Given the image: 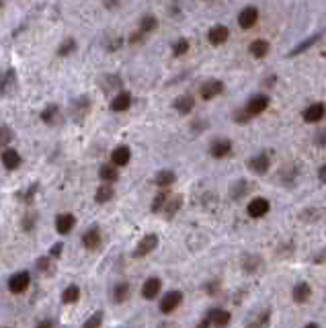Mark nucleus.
<instances>
[{
  "instance_id": "22",
  "label": "nucleus",
  "mask_w": 326,
  "mask_h": 328,
  "mask_svg": "<svg viewBox=\"0 0 326 328\" xmlns=\"http://www.w3.org/2000/svg\"><path fill=\"white\" fill-rule=\"evenodd\" d=\"M248 52H250V56H252V58L260 60V58H265V56L269 54V43H267L265 39H254V41L250 43Z\"/></svg>"
},
{
  "instance_id": "27",
  "label": "nucleus",
  "mask_w": 326,
  "mask_h": 328,
  "mask_svg": "<svg viewBox=\"0 0 326 328\" xmlns=\"http://www.w3.org/2000/svg\"><path fill=\"white\" fill-rule=\"evenodd\" d=\"M175 181H177V174L172 172V170H160V172L156 174V179H154V183H156L158 187H162V189L170 187Z\"/></svg>"
},
{
  "instance_id": "1",
  "label": "nucleus",
  "mask_w": 326,
  "mask_h": 328,
  "mask_svg": "<svg viewBox=\"0 0 326 328\" xmlns=\"http://www.w3.org/2000/svg\"><path fill=\"white\" fill-rule=\"evenodd\" d=\"M29 285H31V275H29L27 271H19V273H15V275L9 279V289H11V293H15V295L25 293V291L29 289Z\"/></svg>"
},
{
  "instance_id": "8",
  "label": "nucleus",
  "mask_w": 326,
  "mask_h": 328,
  "mask_svg": "<svg viewBox=\"0 0 326 328\" xmlns=\"http://www.w3.org/2000/svg\"><path fill=\"white\" fill-rule=\"evenodd\" d=\"M232 152V142L226 140V138H220V140H213L211 146H209V154L213 158H226Z\"/></svg>"
},
{
  "instance_id": "49",
  "label": "nucleus",
  "mask_w": 326,
  "mask_h": 328,
  "mask_svg": "<svg viewBox=\"0 0 326 328\" xmlns=\"http://www.w3.org/2000/svg\"><path fill=\"white\" fill-rule=\"evenodd\" d=\"M0 7H3V3H0Z\"/></svg>"
},
{
  "instance_id": "14",
  "label": "nucleus",
  "mask_w": 326,
  "mask_h": 328,
  "mask_svg": "<svg viewBox=\"0 0 326 328\" xmlns=\"http://www.w3.org/2000/svg\"><path fill=\"white\" fill-rule=\"evenodd\" d=\"M74 226H76V217L72 213H60L56 217V230H58V234H70Z\"/></svg>"
},
{
  "instance_id": "17",
  "label": "nucleus",
  "mask_w": 326,
  "mask_h": 328,
  "mask_svg": "<svg viewBox=\"0 0 326 328\" xmlns=\"http://www.w3.org/2000/svg\"><path fill=\"white\" fill-rule=\"evenodd\" d=\"M269 164H271V160H269V156L265 154V152L263 154H256L254 158L248 160V168L252 172H256V174H265L269 170Z\"/></svg>"
},
{
  "instance_id": "24",
  "label": "nucleus",
  "mask_w": 326,
  "mask_h": 328,
  "mask_svg": "<svg viewBox=\"0 0 326 328\" xmlns=\"http://www.w3.org/2000/svg\"><path fill=\"white\" fill-rule=\"evenodd\" d=\"M183 205V197L181 195H170V199H168V203L164 205V215L168 217V220H170V217H175L177 215V211H179V207Z\"/></svg>"
},
{
  "instance_id": "25",
  "label": "nucleus",
  "mask_w": 326,
  "mask_h": 328,
  "mask_svg": "<svg viewBox=\"0 0 326 328\" xmlns=\"http://www.w3.org/2000/svg\"><path fill=\"white\" fill-rule=\"evenodd\" d=\"M156 29H158V19L154 15H144L142 21H140V31L144 35H148V33L156 31Z\"/></svg>"
},
{
  "instance_id": "37",
  "label": "nucleus",
  "mask_w": 326,
  "mask_h": 328,
  "mask_svg": "<svg viewBox=\"0 0 326 328\" xmlns=\"http://www.w3.org/2000/svg\"><path fill=\"white\" fill-rule=\"evenodd\" d=\"M248 189V185L244 183V181H238L232 189H230V193H232V197H234V199H238V197H242L244 195V191Z\"/></svg>"
},
{
  "instance_id": "39",
  "label": "nucleus",
  "mask_w": 326,
  "mask_h": 328,
  "mask_svg": "<svg viewBox=\"0 0 326 328\" xmlns=\"http://www.w3.org/2000/svg\"><path fill=\"white\" fill-rule=\"evenodd\" d=\"M234 119H236L238 123H248V121H250L252 117L248 115V111H246V109L242 107V109H240V111H236V115H234Z\"/></svg>"
},
{
  "instance_id": "10",
  "label": "nucleus",
  "mask_w": 326,
  "mask_h": 328,
  "mask_svg": "<svg viewBox=\"0 0 326 328\" xmlns=\"http://www.w3.org/2000/svg\"><path fill=\"white\" fill-rule=\"evenodd\" d=\"M256 21H258V11L254 7H246V9H242L240 15H238V25H240V29L254 27Z\"/></svg>"
},
{
  "instance_id": "38",
  "label": "nucleus",
  "mask_w": 326,
  "mask_h": 328,
  "mask_svg": "<svg viewBox=\"0 0 326 328\" xmlns=\"http://www.w3.org/2000/svg\"><path fill=\"white\" fill-rule=\"evenodd\" d=\"M260 265V260H258V256H250V258H246L244 260V271H248V273H252L256 267Z\"/></svg>"
},
{
  "instance_id": "20",
  "label": "nucleus",
  "mask_w": 326,
  "mask_h": 328,
  "mask_svg": "<svg viewBox=\"0 0 326 328\" xmlns=\"http://www.w3.org/2000/svg\"><path fill=\"white\" fill-rule=\"evenodd\" d=\"M322 39V33H316V35H310L308 39H303L301 43H297V46L289 52V58H293V56H297V54H303V52H308L312 46H316V43Z\"/></svg>"
},
{
  "instance_id": "48",
  "label": "nucleus",
  "mask_w": 326,
  "mask_h": 328,
  "mask_svg": "<svg viewBox=\"0 0 326 328\" xmlns=\"http://www.w3.org/2000/svg\"><path fill=\"white\" fill-rule=\"evenodd\" d=\"M303 328H318V324H314V322H310V324H306Z\"/></svg>"
},
{
  "instance_id": "3",
  "label": "nucleus",
  "mask_w": 326,
  "mask_h": 328,
  "mask_svg": "<svg viewBox=\"0 0 326 328\" xmlns=\"http://www.w3.org/2000/svg\"><path fill=\"white\" fill-rule=\"evenodd\" d=\"M181 301H183V293L181 291H168L162 297V301H160V312L162 314H172L181 305Z\"/></svg>"
},
{
  "instance_id": "23",
  "label": "nucleus",
  "mask_w": 326,
  "mask_h": 328,
  "mask_svg": "<svg viewBox=\"0 0 326 328\" xmlns=\"http://www.w3.org/2000/svg\"><path fill=\"white\" fill-rule=\"evenodd\" d=\"M312 295V289L308 283H297V285L293 287V301L295 303H306Z\"/></svg>"
},
{
  "instance_id": "44",
  "label": "nucleus",
  "mask_w": 326,
  "mask_h": 328,
  "mask_svg": "<svg viewBox=\"0 0 326 328\" xmlns=\"http://www.w3.org/2000/svg\"><path fill=\"white\" fill-rule=\"evenodd\" d=\"M318 179H320L322 183H326V164L320 166V170H318Z\"/></svg>"
},
{
  "instance_id": "46",
  "label": "nucleus",
  "mask_w": 326,
  "mask_h": 328,
  "mask_svg": "<svg viewBox=\"0 0 326 328\" xmlns=\"http://www.w3.org/2000/svg\"><path fill=\"white\" fill-rule=\"evenodd\" d=\"M37 328H54V326H52V322H50V320H41V322L37 324Z\"/></svg>"
},
{
  "instance_id": "29",
  "label": "nucleus",
  "mask_w": 326,
  "mask_h": 328,
  "mask_svg": "<svg viewBox=\"0 0 326 328\" xmlns=\"http://www.w3.org/2000/svg\"><path fill=\"white\" fill-rule=\"evenodd\" d=\"M80 299V287L78 285H68L62 293V301L64 303H76Z\"/></svg>"
},
{
  "instance_id": "28",
  "label": "nucleus",
  "mask_w": 326,
  "mask_h": 328,
  "mask_svg": "<svg viewBox=\"0 0 326 328\" xmlns=\"http://www.w3.org/2000/svg\"><path fill=\"white\" fill-rule=\"evenodd\" d=\"M113 195H115V191H113L111 185H101V187L97 189L95 201H97V203H107V201H111V199H113Z\"/></svg>"
},
{
  "instance_id": "40",
  "label": "nucleus",
  "mask_w": 326,
  "mask_h": 328,
  "mask_svg": "<svg viewBox=\"0 0 326 328\" xmlns=\"http://www.w3.org/2000/svg\"><path fill=\"white\" fill-rule=\"evenodd\" d=\"M37 269H39V271H50V269H52V258L41 256V258L37 260Z\"/></svg>"
},
{
  "instance_id": "47",
  "label": "nucleus",
  "mask_w": 326,
  "mask_h": 328,
  "mask_svg": "<svg viewBox=\"0 0 326 328\" xmlns=\"http://www.w3.org/2000/svg\"><path fill=\"white\" fill-rule=\"evenodd\" d=\"M60 252H62V244H56L54 250H52V254H54V256H60Z\"/></svg>"
},
{
  "instance_id": "33",
  "label": "nucleus",
  "mask_w": 326,
  "mask_h": 328,
  "mask_svg": "<svg viewBox=\"0 0 326 328\" xmlns=\"http://www.w3.org/2000/svg\"><path fill=\"white\" fill-rule=\"evenodd\" d=\"M11 140H13V131H11V127H9V125H0V148L9 146Z\"/></svg>"
},
{
  "instance_id": "19",
  "label": "nucleus",
  "mask_w": 326,
  "mask_h": 328,
  "mask_svg": "<svg viewBox=\"0 0 326 328\" xmlns=\"http://www.w3.org/2000/svg\"><path fill=\"white\" fill-rule=\"evenodd\" d=\"M209 320H211V326H215V328H226L232 320V314L228 310H211Z\"/></svg>"
},
{
  "instance_id": "43",
  "label": "nucleus",
  "mask_w": 326,
  "mask_h": 328,
  "mask_svg": "<svg viewBox=\"0 0 326 328\" xmlns=\"http://www.w3.org/2000/svg\"><path fill=\"white\" fill-rule=\"evenodd\" d=\"M142 37H144V33H142V31H138V33H134L132 37H129V43H132V46H134V43H140V41H142Z\"/></svg>"
},
{
  "instance_id": "13",
  "label": "nucleus",
  "mask_w": 326,
  "mask_h": 328,
  "mask_svg": "<svg viewBox=\"0 0 326 328\" xmlns=\"http://www.w3.org/2000/svg\"><path fill=\"white\" fill-rule=\"evenodd\" d=\"M101 230L97 228V226H93L89 232H84V236H82V244H84V248L86 250H97L99 246H101Z\"/></svg>"
},
{
  "instance_id": "11",
  "label": "nucleus",
  "mask_w": 326,
  "mask_h": 328,
  "mask_svg": "<svg viewBox=\"0 0 326 328\" xmlns=\"http://www.w3.org/2000/svg\"><path fill=\"white\" fill-rule=\"evenodd\" d=\"M129 107H132V95L127 91H121L111 99V111H115V113H123Z\"/></svg>"
},
{
  "instance_id": "31",
  "label": "nucleus",
  "mask_w": 326,
  "mask_h": 328,
  "mask_svg": "<svg viewBox=\"0 0 326 328\" xmlns=\"http://www.w3.org/2000/svg\"><path fill=\"white\" fill-rule=\"evenodd\" d=\"M58 113H60L58 105H50V107H46V109H43V113H41V119L46 121V123H50V125H52V123L56 121Z\"/></svg>"
},
{
  "instance_id": "30",
  "label": "nucleus",
  "mask_w": 326,
  "mask_h": 328,
  "mask_svg": "<svg viewBox=\"0 0 326 328\" xmlns=\"http://www.w3.org/2000/svg\"><path fill=\"white\" fill-rule=\"evenodd\" d=\"M168 199H170V193H168V191H160V193L156 195L154 203H152V211H162L164 205L168 203Z\"/></svg>"
},
{
  "instance_id": "9",
  "label": "nucleus",
  "mask_w": 326,
  "mask_h": 328,
  "mask_svg": "<svg viewBox=\"0 0 326 328\" xmlns=\"http://www.w3.org/2000/svg\"><path fill=\"white\" fill-rule=\"evenodd\" d=\"M162 289V281L158 277H150L144 281V285H142V297L144 299H154Z\"/></svg>"
},
{
  "instance_id": "32",
  "label": "nucleus",
  "mask_w": 326,
  "mask_h": 328,
  "mask_svg": "<svg viewBox=\"0 0 326 328\" xmlns=\"http://www.w3.org/2000/svg\"><path fill=\"white\" fill-rule=\"evenodd\" d=\"M189 52V39H179V41H175V46H172V54H175L177 58H181V56H185Z\"/></svg>"
},
{
  "instance_id": "45",
  "label": "nucleus",
  "mask_w": 326,
  "mask_h": 328,
  "mask_svg": "<svg viewBox=\"0 0 326 328\" xmlns=\"http://www.w3.org/2000/svg\"><path fill=\"white\" fill-rule=\"evenodd\" d=\"M209 324H211V320H209V316L205 318V320H201L197 326H195V328H209Z\"/></svg>"
},
{
  "instance_id": "35",
  "label": "nucleus",
  "mask_w": 326,
  "mask_h": 328,
  "mask_svg": "<svg viewBox=\"0 0 326 328\" xmlns=\"http://www.w3.org/2000/svg\"><path fill=\"white\" fill-rule=\"evenodd\" d=\"M74 50H76V41H74V39H68V41H64L62 46H60L58 56H68V54H72Z\"/></svg>"
},
{
  "instance_id": "36",
  "label": "nucleus",
  "mask_w": 326,
  "mask_h": 328,
  "mask_svg": "<svg viewBox=\"0 0 326 328\" xmlns=\"http://www.w3.org/2000/svg\"><path fill=\"white\" fill-rule=\"evenodd\" d=\"M267 322H269V310L267 312H263V314H260L256 320H252L246 328H265L267 326Z\"/></svg>"
},
{
  "instance_id": "34",
  "label": "nucleus",
  "mask_w": 326,
  "mask_h": 328,
  "mask_svg": "<svg viewBox=\"0 0 326 328\" xmlns=\"http://www.w3.org/2000/svg\"><path fill=\"white\" fill-rule=\"evenodd\" d=\"M101 324H103V312H97L82 324V328H99Z\"/></svg>"
},
{
  "instance_id": "21",
  "label": "nucleus",
  "mask_w": 326,
  "mask_h": 328,
  "mask_svg": "<svg viewBox=\"0 0 326 328\" xmlns=\"http://www.w3.org/2000/svg\"><path fill=\"white\" fill-rule=\"evenodd\" d=\"M172 107H175L181 115H187V113H191V111H193V107H195V99H193L191 95H183V97H179L175 103H172Z\"/></svg>"
},
{
  "instance_id": "2",
  "label": "nucleus",
  "mask_w": 326,
  "mask_h": 328,
  "mask_svg": "<svg viewBox=\"0 0 326 328\" xmlns=\"http://www.w3.org/2000/svg\"><path fill=\"white\" fill-rule=\"evenodd\" d=\"M158 246V236L156 234H146L142 240H140V244L136 246L134 250V256L136 258H142V256H148L152 250H154Z\"/></svg>"
},
{
  "instance_id": "6",
  "label": "nucleus",
  "mask_w": 326,
  "mask_h": 328,
  "mask_svg": "<svg viewBox=\"0 0 326 328\" xmlns=\"http://www.w3.org/2000/svg\"><path fill=\"white\" fill-rule=\"evenodd\" d=\"M199 93H201V99L203 101H211V99L220 97L224 93V82L222 80H207V82H203Z\"/></svg>"
},
{
  "instance_id": "42",
  "label": "nucleus",
  "mask_w": 326,
  "mask_h": 328,
  "mask_svg": "<svg viewBox=\"0 0 326 328\" xmlns=\"http://www.w3.org/2000/svg\"><path fill=\"white\" fill-rule=\"evenodd\" d=\"M205 289H207V293H209V295H213L217 289H220V281H211V283H209V285H207Z\"/></svg>"
},
{
  "instance_id": "16",
  "label": "nucleus",
  "mask_w": 326,
  "mask_h": 328,
  "mask_svg": "<svg viewBox=\"0 0 326 328\" xmlns=\"http://www.w3.org/2000/svg\"><path fill=\"white\" fill-rule=\"evenodd\" d=\"M0 160H3V166L7 170H15V168L21 166V154H19L15 148H7L3 152V156H0Z\"/></svg>"
},
{
  "instance_id": "41",
  "label": "nucleus",
  "mask_w": 326,
  "mask_h": 328,
  "mask_svg": "<svg viewBox=\"0 0 326 328\" xmlns=\"http://www.w3.org/2000/svg\"><path fill=\"white\" fill-rule=\"evenodd\" d=\"M314 142L318 144V146H326V129H318V134L314 136Z\"/></svg>"
},
{
  "instance_id": "26",
  "label": "nucleus",
  "mask_w": 326,
  "mask_h": 328,
  "mask_svg": "<svg viewBox=\"0 0 326 328\" xmlns=\"http://www.w3.org/2000/svg\"><path fill=\"white\" fill-rule=\"evenodd\" d=\"M129 293H132V287H129V283H117L115 285V289H113V301L115 303H123L127 297H129Z\"/></svg>"
},
{
  "instance_id": "12",
  "label": "nucleus",
  "mask_w": 326,
  "mask_h": 328,
  "mask_svg": "<svg viewBox=\"0 0 326 328\" xmlns=\"http://www.w3.org/2000/svg\"><path fill=\"white\" fill-rule=\"evenodd\" d=\"M228 37H230V29L224 27V25H215L207 33V39H209L211 46H222V43L228 41Z\"/></svg>"
},
{
  "instance_id": "5",
  "label": "nucleus",
  "mask_w": 326,
  "mask_h": 328,
  "mask_svg": "<svg viewBox=\"0 0 326 328\" xmlns=\"http://www.w3.org/2000/svg\"><path fill=\"white\" fill-rule=\"evenodd\" d=\"M324 115H326L324 103H314V105L303 109V113H301V117H303V121H306V123H318V121L324 119Z\"/></svg>"
},
{
  "instance_id": "18",
  "label": "nucleus",
  "mask_w": 326,
  "mask_h": 328,
  "mask_svg": "<svg viewBox=\"0 0 326 328\" xmlns=\"http://www.w3.org/2000/svg\"><path fill=\"white\" fill-rule=\"evenodd\" d=\"M99 179H101L105 185L115 183V181L119 179V170H117V166H113L111 162H109V164H103V166L99 168Z\"/></svg>"
},
{
  "instance_id": "4",
  "label": "nucleus",
  "mask_w": 326,
  "mask_h": 328,
  "mask_svg": "<svg viewBox=\"0 0 326 328\" xmlns=\"http://www.w3.org/2000/svg\"><path fill=\"white\" fill-rule=\"evenodd\" d=\"M269 107V97L267 95H254L248 103H246V111H248V115L250 117H256V115H260V113H265V109Z\"/></svg>"
},
{
  "instance_id": "7",
  "label": "nucleus",
  "mask_w": 326,
  "mask_h": 328,
  "mask_svg": "<svg viewBox=\"0 0 326 328\" xmlns=\"http://www.w3.org/2000/svg\"><path fill=\"white\" fill-rule=\"evenodd\" d=\"M271 209V203L267 199H263V197H254V199L248 203V215L254 217V220H258V217H265Z\"/></svg>"
},
{
  "instance_id": "15",
  "label": "nucleus",
  "mask_w": 326,
  "mask_h": 328,
  "mask_svg": "<svg viewBox=\"0 0 326 328\" xmlns=\"http://www.w3.org/2000/svg\"><path fill=\"white\" fill-rule=\"evenodd\" d=\"M129 160H132V150L127 146H117L113 152H111V164L113 166H125Z\"/></svg>"
}]
</instances>
